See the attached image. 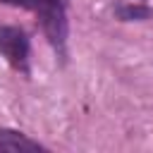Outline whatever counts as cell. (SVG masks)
Returning a JSON list of instances; mask_svg holds the SVG:
<instances>
[{"mask_svg": "<svg viewBox=\"0 0 153 153\" xmlns=\"http://www.w3.org/2000/svg\"><path fill=\"white\" fill-rule=\"evenodd\" d=\"M2 5L29 10L38 17L41 31L45 33L53 50L65 60L67 57V38H69V22H67V0H0Z\"/></svg>", "mask_w": 153, "mask_h": 153, "instance_id": "cell-1", "label": "cell"}, {"mask_svg": "<svg viewBox=\"0 0 153 153\" xmlns=\"http://www.w3.org/2000/svg\"><path fill=\"white\" fill-rule=\"evenodd\" d=\"M29 50H31V41L22 26L0 24V55L24 74H29Z\"/></svg>", "mask_w": 153, "mask_h": 153, "instance_id": "cell-2", "label": "cell"}, {"mask_svg": "<svg viewBox=\"0 0 153 153\" xmlns=\"http://www.w3.org/2000/svg\"><path fill=\"white\" fill-rule=\"evenodd\" d=\"M0 151H45L38 141H31L22 131L0 129Z\"/></svg>", "mask_w": 153, "mask_h": 153, "instance_id": "cell-3", "label": "cell"}, {"mask_svg": "<svg viewBox=\"0 0 153 153\" xmlns=\"http://www.w3.org/2000/svg\"><path fill=\"white\" fill-rule=\"evenodd\" d=\"M115 14L122 22H141V19H148L151 17V10L136 0V2H120L115 7Z\"/></svg>", "mask_w": 153, "mask_h": 153, "instance_id": "cell-4", "label": "cell"}]
</instances>
